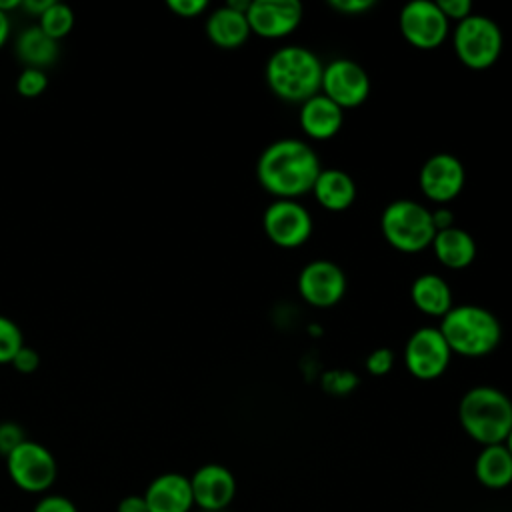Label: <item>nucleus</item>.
I'll use <instances>...</instances> for the list:
<instances>
[{
	"label": "nucleus",
	"mask_w": 512,
	"mask_h": 512,
	"mask_svg": "<svg viewBox=\"0 0 512 512\" xmlns=\"http://www.w3.org/2000/svg\"><path fill=\"white\" fill-rule=\"evenodd\" d=\"M328 4L342 14H362L374 6V0H330Z\"/></svg>",
	"instance_id": "obj_33"
},
{
	"label": "nucleus",
	"mask_w": 512,
	"mask_h": 512,
	"mask_svg": "<svg viewBox=\"0 0 512 512\" xmlns=\"http://www.w3.org/2000/svg\"><path fill=\"white\" fill-rule=\"evenodd\" d=\"M194 504L202 512H224L236 496V478L222 464H204L190 476Z\"/></svg>",
	"instance_id": "obj_15"
},
{
	"label": "nucleus",
	"mask_w": 512,
	"mask_h": 512,
	"mask_svg": "<svg viewBox=\"0 0 512 512\" xmlns=\"http://www.w3.org/2000/svg\"><path fill=\"white\" fill-rule=\"evenodd\" d=\"M16 54L28 68L50 66L58 56V42L46 36L38 26H30L18 34Z\"/></svg>",
	"instance_id": "obj_23"
},
{
	"label": "nucleus",
	"mask_w": 512,
	"mask_h": 512,
	"mask_svg": "<svg viewBox=\"0 0 512 512\" xmlns=\"http://www.w3.org/2000/svg\"><path fill=\"white\" fill-rule=\"evenodd\" d=\"M266 236L280 248L302 246L312 234V216L296 200H274L262 216Z\"/></svg>",
	"instance_id": "obj_11"
},
{
	"label": "nucleus",
	"mask_w": 512,
	"mask_h": 512,
	"mask_svg": "<svg viewBox=\"0 0 512 512\" xmlns=\"http://www.w3.org/2000/svg\"><path fill=\"white\" fill-rule=\"evenodd\" d=\"M324 64L304 46H282L266 62L270 90L286 102H306L320 94Z\"/></svg>",
	"instance_id": "obj_2"
},
{
	"label": "nucleus",
	"mask_w": 512,
	"mask_h": 512,
	"mask_svg": "<svg viewBox=\"0 0 512 512\" xmlns=\"http://www.w3.org/2000/svg\"><path fill=\"white\" fill-rule=\"evenodd\" d=\"M414 306L428 316H444L452 308V292L448 282L438 274H420L410 286Z\"/></svg>",
	"instance_id": "obj_22"
},
{
	"label": "nucleus",
	"mask_w": 512,
	"mask_h": 512,
	"mask_svg": "<svg viewBox=\"0 0 512 512\" xmlns=\"http://www.w3.org/2000/svg\"><path fill=\"white\" fill-rule=\"evenodd\" d=\"M46 36H50L52 40H60L64 38L72 26H74V14L72 10L62 4V2H52L48 6V10L38 18V24H36Z\"/></svg>",
	"instance_id": "obj_24"
},
{
	"label": "nucleus",
	"mask_w": 512,
	"mask_h": 512,
	"mask_svg": "<svg viewBox=\"0 0 512 512\" xmlns=\"http://www.w3.org/2000/svg\"><path fill=\"white\" fill-rule=\"evenodd\" d=\"M298 292L310 306L330 308L344 296L346 276L342 268L330 260H312L300 270Z\"/></svg>",
	"instance_id": "obj_12"
},
{
	"label": "nucleus",
	"mask_w": 512,
	"mask_h": 512,
	"mask_svg": "<svg viewBox=\"0 0 512 512\" xmlns=\"http://www.w3.org/2000/svg\"><path fill=\"white\" fill-rule=\"evenodd\" d=\"M10 364H12L18 372H22V374H32V372L38 368L40 358H38V352H36L34 348L22 346V348L16 352V356L12 358Z\"/></svg>",
	"instance_id": "obj_31"
},
{
	"label": "nucleus",
	"mask_w": 512,
	"mask_h": 512,
	"mask_svg": "<svg viewBox=\"0 0 512 512\" xmlns=\"http://www.w3.org/2000/svg\"><path fill=\"white\" fill-rule=\"evenodd\" d=\"M6 470L16 488L30 494L46 492L56 480L52 452L34 440H24L6 456Z\"/></svg>",
	"instance_id": "obj_7"
},
{
	"label": "nucleus",
	"mask_w": 512,
	"mask_h": 512,
	"mask_svg": "<svg viewBox=\"0 0 512 512\" xmlns=\"http://www.w3.org/2000/svg\"><path fill=\"white\" fill-rule=\"evenodd\" d=\"M450 356L452 350L436 326L418 328L404 346L406 368L418 380H434L444 374Z\"/></svg>",
	"instance_id": "obj_8"
},
{
	"label": "nucleus",
	"mask_w": 512,
	"mask_h": 512,
	"mask_svg": "<svg viewBox=\"0 0 512 512\" xmlns=\"http://www.w3.org/2000/svg\"><path fill=\"white\" fill-rule=\"evenodd\" d=\"M312 192L318 200V204L330 212H342L346 210L354 198H356V186L348 172L340 168H328L320 170Z\"/></svg>",
	"instance_id": "obj_20"
},
{
	"label": "nucleus",
	"mask_w": 512,
	"mask_h": 512,
	"mask_svg": "<svg viewBox=\"0 0 512 512\" xmlns=\"http://www.w3.org/2000/svg\"><path fill=\"white\" fill-rule=\"evenodd\" d=\"M8 32H10L8 14H4V12L0 10V46L6 42V38H8Z\"/></svg>",
	"instance_id": "obj_37"
},
{
	"label": "nucleus",
	"mask_w": 512,
	"mask_h": 512,
	"mask_svg": "<svg viewBox=\"0 0 512 512\" xmlns=\"http://www.w3.org/2000/svg\"><path fill=\"white\" fill-rule=\"evenodd\" d=\"M438 6L442 10V14L448 18V20H464L466 16L472 14V4L470 0H438Z\"/></svg>",
	"instance_id": "obj_30"
},
{
	"label": "nucleus",
	"mask_w": 512,
	"mask_h": 512,
	"mask_svg": "<svg viewBox=\"0 0 512 512\" xmlns=\"http://www.w3.org/2000/svg\"><path fill=\"white\" fill-rule=\"evenodd\" d=\"M116 512H148L146 500H144V496H140V494L124 496V498L118 502Z\"/></svg>",
	"instance_id": "obj_34"
},
{
	"label": "nucleus",
	"mask_w": 512,
	"mask_h": 512,
	"mask_svg": "<svg viewBox=\"0 0 512 512\" xmlns=\"http://www.w3.org/2000/svg\"><path fill=\"white\" fill-rule=\"evenodd\" d=\"M206 34L212 44L220 48H238L242 46L250 32L246 12L232 8L230 4L216 8L206 20Z\"/></svg>",
	"instance_id": "obj_18"
},
{
	"label": "nucleus",
	"mask_w": 512,
	"mask_h": 512,
	"mask_svg": "<svg viewBox=\"0 0 512 512\" xmlns=\"http://www.w3.org/2000/svg\"><path fill=\"white\" fill-rule=\"evenodd\" d=\"M504 444H506V448L510 450V454H512V428H510V432H508V438L504 440Z\"/></svg>",
	"instance_id": "obj_39"
},
{
	"label": "nucleus",
	"mask_w": 512,
	"mask_h": 512,
	"mask_svg": "<svg viewBox=\"0 0 512 512\" xmlns=\"http://www.w3.org/2000/svg\"><path fill=\"white\" fill-rule=\"evenodd\" d=\"M24 432L14 422H2L0 424V456H8L16 446L24 442Z\"/></svg>",
	"instance_id": "obj_28"
},
{
	"label": "nucleus",
	"mask_w": 512,
	"mask_h": 512,
	"mask_svg": "<svg viewBox=\"0 0 512 512\" xmlns=\"http://www.w3.org/2000/svg\"><path fill=\"white\" fill-rule=\"evenodd\" d=\"M48 78L44 74V70L40 68H24L16 80V90L24 96V98H36L46 90Z\"/></svg>",
	"instance_id": "obj_26"
},
{
	"label": "nucleus",
	"mask_w": 512,
	"mask_h": 512,
	"mask_svg": "<svg viewBox=\"0 0 512 512\" xmlns=\"http://www.w3.org/2000/svg\"><path fill=\"white\" fill-rule=\"evenodd\" d=\"M142 496L148 512H190L194 506L190 478L180 472L156 476Z\"/></svg>",
	"instance_id": "obj_16"
},
{
	"label": "nucleus",
	"mask_w": 512,
	"mask_h": 512,
	"mask_svg": "<svg viewBox=\"0 0 512 512\" xmlns=\"http://www.w3.org/2000/svg\"><path fill=\"white\" fill-rule=\"evenodd\" d=\"M432 222H434L436 232L456 226V224H454V212H452L450 208H438V210H434V212H432Z\"/></svg>",
	"instance_id": "obj_35"
},
{
	"label": "nucleus",
	"mask_w": 512,
	"mask_h": 512,
	"mask_svg": "<svg viewBox=\"0 0 512 512\" xmlns=\"http://www.w3.org/2000/svg\"><path fill=\"white\" fill-rule=\"evenodd\" d=\"M20 8V0H0V10L6 14L8 10Z\"/></svg>",
	"instance_id": "obj_38"
},
{
	"label": "nucleus",
	"mask_w": 512,
	"mask_h": 512,
	"mask_svg": "<svg viewBox=\"0 0 512 512\" xmlns=\"http://www.w3.org/2000/svg\"><path fill=\"white\" fill-rule=\"evenodd\" d=\"M430 246L434 250L436 260L452 270L466 268L476 258V242L472 234L458 226L438 230Z\"/></svg>",
	"instance_id": "obj_19"
},
{
	"label": "nucleus",
	"mask_w": 512,
	"mask_h": 512,
	"mask_svg": "<svg viewBox=\"0 0 512 512\" xmlns=\"http://www.w3.org/2000/svg\"><path fill=\"white\" fill-rule=\"evenodd\" d=\"M380 228L386 242L400 252H420L436 236L432 212L414 200H394L380 216Z\"/></svg>",
	"instance_id": "obj_5"
},
{
	"label": "nucleus",
	"mask_w": 512,
	"mask_h": 512,
	"mask_svg": "<svg viewBox=\"0 0 512 512\" xmlns=\"http://www.w3.org/2000/svg\"><path fill=\"white\" fill-rule=\"evenodd\" d=\"M454 50L466 68L486 70L502 52V32L492 18L470 14L456 24Z\"/></svg>",
	"instance_id": "obj_6"
},
{
	"label": "nucleus",
	"mask_w": 512,
	"mask_h": 512,
	"mask_svg": "<svg viewBox=\"0 0 512 512\" xmlns=\"http://www.w3.org/2000/svg\"><path fill=\"white\" fill-rule=\"evenodd\" d=\"M464 166L462 162L448 152L432 154L420 168L418 182L420 190L434 202H450L464 188Z\"/></svg>",
	"instance_id": "obj_14"
},
{
	"label": "nucleus",
	"mask_w": 512,
	"mask_h": 512,
	"mask_svg": "<svg viewBox=\"0 0 512 512\" xmlns=\"http://www.w3.org/2000/svg\"><path fill=\"white\" fill-rule=\"evenodd\" d=\"M458 418L478 444H504L512 428V400L494 386H474L462 396Z\"/></svg>",
	"instance_id": "obj_3"
},
{
	"label": "nucleus",
	"mask_w": 512,
	"mask_h": 512,
	"mask_svg": "<svg viewBox=\"0 0 512 512\" xmlns=\"http://www.w3.org/2000/svg\"><path fill=\"white\" fill-rule=\"evenodd\" d=\"M320 90L342 110L354 108L368 98L370 78L358 62L348 58H336L324 66Z\"/></svg>",
	"instance_id": "obj_10"
},
{
	"label": "nucleus",
	"mask_w": 512,
	"mask_h": 512,
	"mask_svg": "<svg viewBox=\"0 0 512 512\" xmlns=\"http://www.w3.org/2000/svg\"><path fill=\"white\" fill-rule=\"evenodd\" d=\"M394 364V352L386 346L382 348H374L368 358H366V370L372 374V376H384L390 372Z\"/></svg>",
	"instance_id": "obj_27"
},
{
	"label": "nucleus",
	"mask_w": 512,
	"mask_h": 512,
	"mask_svg": "<svg viewBox=\"0 0 512 512\" xmlns=\"http://www.w3.org/2000/svg\"><path fill=\"white\" fill-rule=\"evenodd\" d=\"M398 26L402 36L416 48L432 50L448 36V18L442 14L438 2L412 0L402 6Z\"/></svg>",
	"instance_id": "obj_9"
},
{
	"label": "nucleus",
	"mask_w": 512,
	"mask_h": 512,
	"mask_svg": "<svg viewBox=\"0 0 512 512\" xmlns=\"http://www.w3.org/2000/svg\"><path fill=\"white\" fill-rule=\"evenodd\" d=\"M250 32L260 38H282L294 32L302 20L298 0H252L246 10Z\"/></svg>",
	"instance_id": "obj_13"
},
{
	"label": "nucleus",
	"mask_w": 512,
	"mask_h": 512,
	"mask_svg": "<svg viewBox=\"0 0 512 512\" xmlns=\"http://www.w3.org/2000/svg\"><path fill=\"white\" fill-rule=\"evenodd\" d=\"M52 2H54V0H24V2H20V8H24L28 14L40 18V16L48 10V6H50Z\"/></svg>",
	"instance_id": "obj_36"
},
{
	"label": "nucleus",
	"mask_w": 512,
	"mask_h": 512,
	"mask_svg": "<svg viewBox=\"0 0 512 512\" xmlns=\"http://www.w3.org/2000/svg\"><path fill=\"white\" fill-rule=\"evenodd\" d=\"M24 346L20 328L6 316H0V364H10Z\"/></svg>",
	"instance_id": "obj_25"
},
{
	"label": "nucleus",
	"mask_w": 512,
	"mask_h": 512,
	"mask_svg": "<svg viewBox=\"0 0 512 512\" xmlns=\"http://www.w3.org/2000/svg\"><path fill=\"white\" fill-rule=\"evenodd\" d=\"M206 6H208L206 0H168V8L182 18L198 16L206 10Z\"/></svg>",
	"instance_id": "obj_32"
},
{
	"label": "nucleus",
	"mask_w": 512,
	"mask_h": 512,
	"mask_svg": "<svg viewBox=\"0 0 512 512\" xmlns=\"http://www.w3.org/2000/svg\"><path fill=\"white\" fill-rule=\"evenodd\" d=\"M300 128L314 140H328L342 128L344 110L324 94H316L300 104Z\"/></svg>",
	"instance_id": "obj_17"
},
{
	"label": "nucleus",
	"mask_w": 512,
	"mask_h": 512,
	"mask_svg": "<svg viewBox=\"0 0 512 512\" xmlns=\"http://www.w3.org/2000/svg\"><path fill=\"white\" fill-rule=\"evenodd\" d=\"M474 474L478 482L490 490H502L512 482V454L506 444L482 446L476 462Z\"/></svg>",
	"instance_id": "obj_21"
},
{
	"label": "nucleus",
	"mask_w": 512,
	"mask_h": 512,
	"mask_svg": "<svg viewBox=\"0 0 512 512\" xmlns=\"http://www.w3.org/2000/svg\"><path fill=\"white\" fill-rule=\"evenodd\" d=\"M320 170L314 148L296 138H282L268 144L256 162L258 182L276 200H296L312 192Z\"/></svg>",
	"instance_id": "obj_1"
},
{
	"label": "nucleus",
	"mask_w": 512,
	"mask_h": 512,
	"mask_svg": "<svg viewBox=\"0 0 512 512\" xmlns=\"http://www.w3.org/2000/svg\"><path fill=\"white\" fill-rule=\"evenodd\" d=\"M438 328L450 350L466 358H482L490 354L502 338L498 318L478 304L452 306L442 316Z\"/></svg>",
	"instance_id": "obj_4"
},
{
	"label": "nucleus",
	"mask_w": 512,
	"mask_h": 512,
	"mask_svg": "<svg viewBox=\"0 0 512 512\" xmlns=\"http://www.w3.org/2000/svg\"><path fill=\"white\" fill-rule=\"evenodd\" d=\"M32 512H78L76 504L60 494H48L38 500Z\"/></svg>",
	"instance_id": "obj_29"
}]
</instances>
